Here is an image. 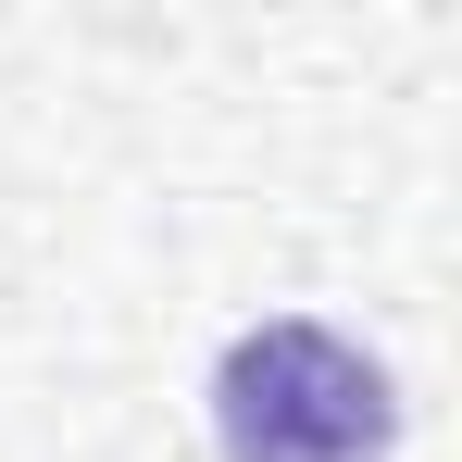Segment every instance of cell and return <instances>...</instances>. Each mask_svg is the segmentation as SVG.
Masks as SVG:
<instances>
[{
  "label": "cell",
  "instance_id": "cell-1",
  "mask_svg": "<svg viewBox=\"0 0 462 462\" xmlns=\"http://www.w3.org/2000/svg\"><path fill=\"white\" fill-rule=\"evenodd\" d=\"M400 400H387L375 350H350L337 325H250L213 363V450L226 462H387Z\"/></svg>",
  "mask_w": 462,
  "mask_h": 462
}]
</instances>
